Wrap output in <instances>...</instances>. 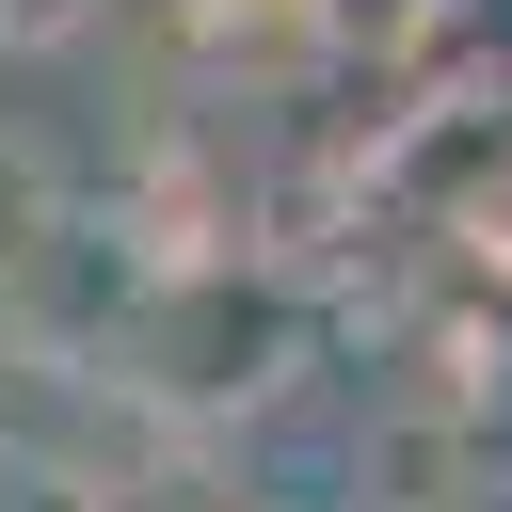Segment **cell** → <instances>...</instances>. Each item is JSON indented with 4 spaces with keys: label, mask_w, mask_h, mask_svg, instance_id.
<instances>
[{
    "label": "cell",
    "mask_w": 512,
    "mask_h": 512,
    "mask_svg": "<svg viewBox=\"0 0 512 512\" xmlns=\"http://www.w3.org/2000/svg\"><path fill=\"white\" fill-rule=\"evenodd\" d=\"M48 240H64V224H48V176L0 144V272H16V256H48Z\"/></svg>",
    "instance_id": "cell-1"
}]
</instances>
